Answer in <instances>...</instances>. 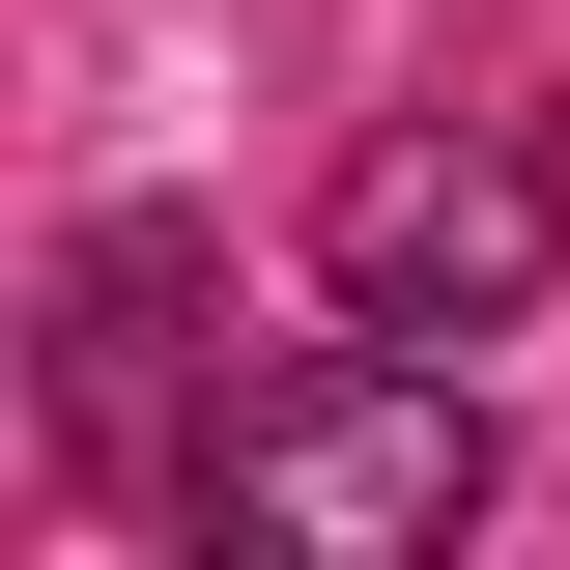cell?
<instances>
[{"label": "cell", "instance_id": "6da1fadb", "mask_svg": "<svg viewBox=\"0 0 570 570\" xmlns=\"http://www.w3.org/2000/svg\"><path fill=\"white\" fill-rule=\"evenodd\" d=\"M171 513L257 542V570H456L485 542V400H456V343H343L285 400H228L171 456Z\"/></svg>", "mask_w": 570, "mask_h": 570}, {"label": "cell", "instance_id": "7a4b0ae2", "mask_svg": "<svg viewBox=\"0 0 570 570\" xmlns=\"http://www.w3.org/2000/svg\"><path fill=\"white\" fill-rule=\"evenodd\" d=\"M314 257H343L371 343H513L542 257H570V142L542 115H371L343 200H314Z\"/></svg>", "mask_w": 570, "mask_h": 570}]
</instances>
